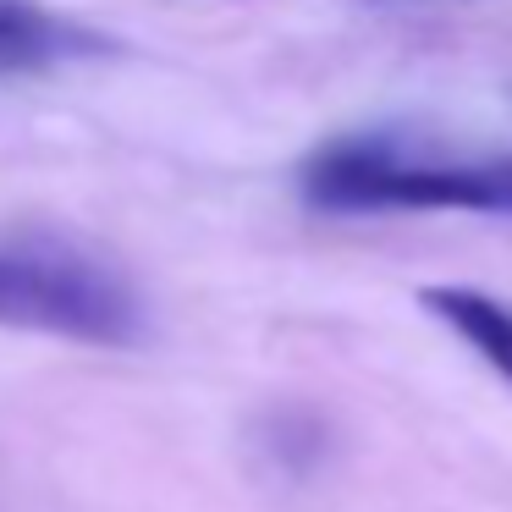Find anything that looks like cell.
I'll return each mask as SVG.
<instances>
[{
  "label": "cell",
  "instance_id": "obj_4",
  "mask_svg": "<svg viewBox=\"0 0 512 512\" xmlns=\"http://www.w3.org/2000/svg\"><path fill=\"white\" fill-rule=\"evenodd\" d=\"M419 309L441 320L463 347H474L479 364H490L512 386V303L479 287H419Z\"/></svg>",
  "mask_w": 512,
  "mask_h": 512
},
{
  "label": "cell",
  "instance_id": "obj_2",
  "mask_svg": "<svg viewBox=\"0 0 512 512\" xmlns=\"http://www.w3.org/2000/svg\"><path fill=\"white\" fill-rule=\"evenodd\" d=\"M0 325L83 347H138L149 336L133 281L61 237H0Z\"/></svg>",
  "mask_w": 512,
  "mask_h": 512
},
{
  "label": "cell",
  "instance_id": "obj_3",
  "mask_svg": "<svg viewBox=\"0 0 512 512\" xmlns=\"http://www.w3.org/2000/svg\"><path fill=\"white\" fill-rule=\"evenodd\" d=\"M100 50V34L45 12L34 0H0V78H34V72L100 56Z\"/></svg>",
  "mask_w": 512,
  "mask_h": 512
},
{
  "label": "cell",
  "instance_id": "obj_1",
  "mask_svg": "<svg viewBox=\"0 0 512 512\" xmlns=\"http://www.w3.org/2000/svg\"><path fill=\"white\" fill-rule=\"evenodd\" d=\"M298 193L320 215H380V210L512 215V149H501V155H441L402 127L336 133L303 160Z\"/></svg>",
  "mask_w": 512,
  "mask_h": 512
}]
</instances>
